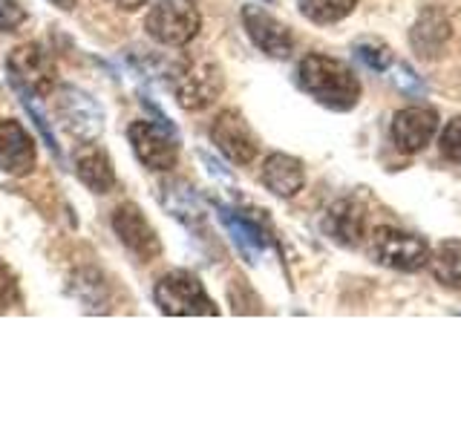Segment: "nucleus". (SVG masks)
<instances>
[{"label":"nucleus","instance_id":"19","mask_svg":"<svg viewBox=\"0 0 461 432\" xmlns=\"http://www.w3.org/2000/svg\"><path fill=\"white\" fill-rule=\"evenodd\" d=\"M162 191H165L162 194L165 208L176 216V220H182L187 228H199L205 222V211H202L194 187H187L185 182H173V184H165Z\"/></svg>","mask_w":461,"mask_h":432},{"label":"nucleus","instance_id":"7","mask_svg":"<svg viewBox=\"0 0 461 432\" xmlns=\"http://www.w3.org/2000/svg\"><path fill=\"white\" fill-rule=\"evenodd\" d=\"M130 144L150 170H170L179 158L176 139H173L170 127H156L150 122H133L127 130Z\"/></svg>","mask_w":461,"mask_h":432},{"label":"nucleus","instance_id":"16","mask_svg":"<svg viewBox=\"0 0 461 432\" xmlns=\"http://www.w3.org/2000/svg\"><path fill=\"white\" fill-rule=\"evenodd\" d=\"M76 173H78V179L95 194H107L115 184V170H113L110 156L101 148H95V144H84V148L78 150Z\"/></svg>","mask_w":461,"mask_h":432},{"label":"nucleus","instance_id":"12","mask_svg":"<svg viewBox=\"0 0 461 432\" xmlns=\"http://www.w3.org/2000/svg\"><path fill=\"white\" fill-rule=\"evenodd\" d=\"M242 23H245V32H249V38L266 55H271V58H285L288 52H292V47H294L292 32H288V29L277 18H271L266 9L245 6L242 9Z\"/></svg>","mask_w":461,"mask_h":432},{"label":"nucleus","instance_id":"24","mask_svg":"<svg viewBox=\"0 0 461 432\" xmlns=\"http://www.w3.org/2000/svg\"><path fill=\"white\" fill-rule=\"evenodd\" d=\"M26 21V12L18 0H0V32H14Z\"/></svg>","mask_w":461,"mask_h":432},{"label":"nucleus","instance_id":"15","mask_svg":"<svg viewBox=\"0 0 461 432\" xmlns=\"http://www.w3.org/2000/svg\"><path fill=\"white\" fill-rule=\"evenodd\" d=\"M450 38H453V23L447 21V14L438 9H427L412 29V47L418 55H424V58L441 55V50L447 47V40Z\"/></svg>","mask_w":461,"mask_h":432},{"label":"nucleus","instance_id":"3","mask_svg":"<svg viewBox=\"0 0 461 432\" xmlns=\"http://www.w3.org/2000/svg\"><path fill=\"white\" fill-rule=\"evenodd\" d=\"M156 306L165 314H220L202 283L187 271H170L156 283Z\"/></svg>","mask_w":461,"mask_h":432},{"label":"nucleus","instance_id":"9","mask_svg":"<svg viewBox=\"0 0 461 432\" xmlns=\"http://www.w3.org/2000/svg\"><path fill=\"white\" fill-rule=\"evenodd\" d=\"M211 139L216 148L222 150L234 165H249L257 156V139L251 133V127L245 124V119L237 110H225L213 119Z\"/></svg>","mask_w":461,"mask_h":432},{"label":"nucleus","instance_id":"2","mask_svg":"<svg viewBox=\"0 0 461 432\" xmlns=\"http://www.w3.org/2000/svg\"><path fill=\"white\" fill-rule=\"evenodd\" d=\"M144 26H148V35L165 47H185L187 40L196 38L202 18L194 0H156Z\"/></svg>","mask_w":461,"mask_h":432},{"label":"nucleus","instance_id":"6","mask_svg":"<svg viewBox=\"0 0 461 432\" xmlns=\"http://www.w3.org/2000/svg\"><path fill=\"white\" fill-rule=\"evenodd\" d=\"M58 119L64 122L72 136L84 141L101 136V130H104V112L95 104V98L84 90H76V86H61V93H58Z\"/></svg>","mask_w":461,"mask_h":432},{"label":"nucleus","instance_id":"25","mask_svg":"<svg viewBox=\"0 0 461 432\" xmlns=\"http://www.w3.org/2000/svg\"><path fill=\"white\" fill-rule=\"evenodd\" d=\"M14 302H18V280H14V274L0 263V311H6Z\"/></svg>","mask_w":461,"mask_h":432},{"label":"nucleus","instance_id":"20","mask_svg":"<svg viewBox=\"0 0 461 432\" xmlns=\"http://www.w3.org/2000/svg\"><path fill=\"white\" fill-rule=\"evenodd\" d=\"M429 268L441 285L461 292V242H444L429 259Z\"/></svg>","mask_w":461,"mask_h":432},{"label":"nucleus","instance_id":"22","mask_svg":"<svg viewBox=\"0 0 461 432\" xmlns=\"http://www.w3.org/2000/svg\"><path fill=\"white\" fill-rule=\"evenodd\" d=\"M355 52L366 67L378 69V72H384L389 64H393V52H389L386 47H381V43H357Z\"/></svg>","mask_w":461,"mask_h":432},{"label":"nucleus","instance_id":"14","mask_svg":"<svg viewBox=\"0 0 461 432\" xmlns=\"http://www.w3.org/2000/svg\"><path fill=\"white\" fill-rule=\"evenodd\" d=\"M364 205L357 199H340L329 208L326 230L340 245H357L364 237Z\"/></svg>","mask_w":461,"mask_h":432},{"label":"nucleus","instance_id":"27","mask_svg":"<svg viewBox=\"0 0 461 432\" xmlns=\"http://www.w3.org/2000/svg\"><path fill=\"white\" fill-rule=\"evenodd\" d=\"M50 4H55L58 9H76V4H78V0H50Z\"/></svg>","mask_w":461,"mask_h":432},{"label":"nucleus","instance_id":"5","mask_svg":"<svg viewBox=\"0 0 461 432\" xmlns=\"http://www.w3.org/2000/svg\"><path fill=\"white\" fill-rule=\"evenodd\" d=\"M369 248L381 266L398 271H421L429 263V245L421 237L398 228H378Z\"/></svg>","mask_w":461,"mask_h":432},{"label":"nucleus","instance_id":"8","mask_svg":"<svg viewBox=\"0 0 461 432\" xmlns=\"http://www.w3.org/2000/svg\"><path fill=\"white\" fill-rule=\"evenodd\" d=\"M9 72H12V84L26 86L29 93L47 95L55 84V64L50 52L38 47V43H26V47H18L6 61Z\"/></svg>","mask_w":461,"mask_h":432},{"label":"nucleus","instance_id":"18","mask_svg":"<svg viewBox=\"0 0 461 432\" xmlns=\"http://www.w3.org/2000/svg\"><path fill=\"white\" fill-rule=\"evenodd\" d=\"M220 220L230 230V237H234V242H237V248L242 251V256L249 259V263H257L259 251H263L266 245H268V239L263 237V230H259L249 220V216H240L237 211H230V208H220Z\"/></svg>","mask_w":461,"mask_h":432},{"label":"nucleus","instance_id":"21","mask_svg":"<svg viewBox=\"0 0 461 432\" xmlns=\"http://www.w3.org/2000/svg\"><path fill=\"white\" fill-rule=\"evenodd\" d=\"M357 0H300L303 18L312 23H338L346 14H352Z\"/></svg>","mask_w":461,"mask_h":432},{"label":"nucleus","instance_id":"17","mask_svg":"<svg viewBox=\"0 0 461 432\" xmlns=\"http://www.w3.org/2000/svg\"><path fill=\"white\" fill-rule=\"evenodd\" d=\"M263 182L271 194H277L283 199L300 194L303 182H306V173H303V165L297 158L285 156V153H274L266 158V167H263Z\"/></svg>","mask_w":461,"mask_h":432},{"label":"nucleus","instance_id":"23","mask_svg":"<svg viewBox=\"0 0 461 432\" xmlns=\"http://www.w3.org/2000/svg\"><path fill=\"white\" fill-rule=\"evenodd\" d=\"M441 153H444V158H450V162H461V115L444 127Z\"/></svg>","mask_w":461,"mask_h":432},{"label":"nucleus","instance_id":"26","mask_svg":"<svg viewBox=\"0 0 461 432\" xmlns=\"http://www.w3.org/2000/svg\"><path fill=\"white\" fill-rule=\"evenodd\" d=\"M398 84L403 86V90H407V86H415V90H421V84H415V78H412V72H410V69H401Z\"/></svg>","mask_w":461,"mask_h":432},{"label":"nucleus","instance_id":"11","mask_svg":"<svg viewBox=\"0 0 461 432\" xmlns=\"http://www.w3.org/2000/svg\"><path fill=\"white\" fill-rule=\"evenodd\" d=\"M438 130V115L429 107H407L393 119V141L401 153H421Z\"/></svg>","mask_w":461,"mask_h":432},{"label":"nucleus","instance_id":"4","mask_svg":"<svg viewBox=\"0 0 461 432\" xmlns=\"http://www.w3.org/2000/svg\"><path fill=\"white\" fill-rule=\"evenodd\" d=\"M225 86L222 69L213 61H185L173 76V93L185 110H205Z\"/></svg>","mask_w":461,"mask_h":432},{"label":"nucleus","instance_id":"1","mask_svg":"<svg viewBox=\"0 0 461 432\" xmlns=\"http://www.w3.org/2000/svg\"><path fill=\"white\" fill-rule=\"evenodd\" d=\"M300 86L329 110H352L360 98V81L355 72L326 55H309L300 61Z\"/></svg>","mask_w":461,"mask_h":432},{"label":"nucleus","instance_id":"28","mask_svg":"<svg viewBox=\"0 0 461 432\" xmlns=\"http://www.w3.org/2000/svg\"><path fill=\"white\" fill-rule=\"evenodd\" d=\"M119 4H122L124 9H130V12H133V9L144 6V0H119Z\"/></svg>","mask_w":461,"mask_h":432},{"label":"nucleus","instance_id":"13","mask_svg":"<svg viewBox=\"0 0 461 432\" xmlns=\"http://www.w3.org/2000/svg\"><path fill=\"white\" fill-rule=\"evenodd\" d=\"M35 167V141L18 122H0V170L9 176H26Z\"/></svg>","mask_w":461,"mask_h":432},{"label":"nucleus","instance_id":"10","mask_svg":"<svg viewBox=\"0 0 461 432\" xmlns=\"http://www.w3.org/2000/svg\"><path fill=\"white\" fill-rule=\"evenodd\" d=\"M113 228L127 248L141 259H153L162 251V242H158L153 225L144 220V213L133 202H127V205H119L113 211Z\"/></svg>","mask_w":461,"mask_h":432}]
</instances>
